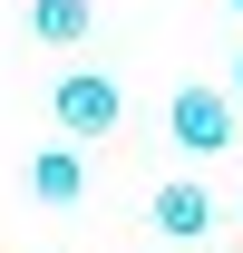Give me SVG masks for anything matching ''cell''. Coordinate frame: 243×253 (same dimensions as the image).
I'll list each match as a JSON object with an SVG mask.
<instances>
[{
	"label": "cell",
	"mask_w": 243,
	"mask_h": 253,
	"mask_svg": "<svg viewBox=\"0 0 243 253\" xmlns=\"http://www.w3.org/2000/svg\"><path fill=\"white\" fill-rule=\"evenodd\" d=\"M146 214H156V234H175V244H204V224H214V195L195 185V175H165V185L146 195Z\"/></svg>",
	"instance_id": "3"
},
{
	"label": "cell",
	"mask_w": 243,
	"mask_h": 253,
	"mask_svg": "<svg viewBox=\"0 0 243 253\" xmlns=\"http://www.w3.org/2000/svg\"><path fill=\"white\" fill-rule=\"evenodd\" d=\"M234 10H243V0H234Z\"/></svg>",
	"instance_id": "7"
},
{
	"label": "cell",
	"mask_w": 243,
	"mask_h": 253,
	"mask_svg": "<svg viewBox=\"0 0 243 253\" xmlns=\"http://www.w3.org/2000/svg\"><path fill=\"white\" fill-rule=\"evenodd\" d=\"M234 97H243V59H234Z\"/></svg>",
	"instance_id": "6"
},
{
	"label": "cell",
	"mask_w": 243,
	"mask_h": 253,
	"mask_svg": "<svg viewBox=\"0 0 243 253\" xmlns=\"http://www.w3.org/2000/svg\"><path fill=\"white\" fill-rule=\"evenodd\" d=\"M49 117H59L68 146H88V136H107V126L126 117V88L107 78V68H68L59 88H49Z\"/></svg>",
	"instance_id": "1"
},
{
	"label": "cell",
	"mask_w": 243,
	"mask_h": 253,
	"mask_svg": "<svg viewBox=\"0 0 243 253\" xmlns=\"http://www.w3.org/2000/svg\"><path fill=\"white\" fill-rule=\"evenodd\" d=\"M30 30L49 39V49H78V39L97 30V0H30Z\"/></svg>",
	"instance_id": "5"
},
{
	"label": "cell",
	"mask_w": 243,
	"mask_h": 253,
	"mask_svg": "<svg viewBox=\"0 0 243 253\" xmlns=\"http://www.w3.org/2000/svg\"><path fill=\"white\" fill-rule=\"evenodd\" d=\"M30 195H39V205H78V195H88V156H78L68 136L39 146V156H30Z\"/></svg>",
	"instance_id": "4"
},
{
	"label": "cell",
	"mask_w": 243,
	"mask_h": 253,
	"mask_svg": "<svg viewBox=\"0 0 243 253\" xmlns=\"http://www.w3.org/2000/svg\"><path fill=\"white\" fill-rule=\"evenodd\" d=\"M165 136L185 156H224L234 146V88H175L165 97Z\"/></svg>",
	"instance_id": "2"
}]
</instances>
